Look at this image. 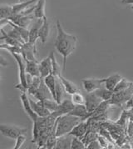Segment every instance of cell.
<instances>
[{"mask_svg": "<svg viewBox=\"0 0 133 149\" xmlns=\"http://www.w3.org/2000/svg\"><path fill=\"white\" fill-rule=\"evenodd\" d=\"M50 58H51V61H52V67H53V72H52V74H53L55 77H58L61 74V67L58 64L57 61L56 59V57H55L54 53L52 52L50 54Z\"/></svg>", "mask_w": 133, "mask_h": 149, "instance_id": "32", "label": "cell"}, {"mask_svg": "<svg viewBox=\"0 0 133 149\" xmlns=\"http://www.w3.org/2000/svg\"><path fill=\"white\" fill-rule=\"evenodd\" d=\"M121 2H122L123 3H133V0H122ZM130 8H131V9L133 11V4L132 5H131Z\"/></svg>", "mask_w": 133, "mask_h": 149, "instance_id": "44", "label": "cell"}, {"mask_svg": "<svg viewBox=\"0 0 133 149\" xmlns=\"http://www.w3.org/2000/svg\"><path fill=\"white\" fill-rule=\"evenodd\" d=\"M12 29H11V30H9L8 32H6L8 36H10L11 38H14V39H16V40H18V41H19V42H21L22 44H24V39H23V38H22V36L20 35V33L18 32V30L15 29L14 28H12V27H11Z\"/></svg>", "mask_w": 133, "mask_h": 149, "instance_id": "37", "label": "cell"}, {"mask_svg": "<svg viewBox=\"0 0 133 149\" xmlns=\"http://www.w3.org/2000/svg\"><path fill=\"white\" fill-rule=\"evenodd\" d=\"M121 78H122V77L119 73H115V74H112V75L109 76L107 78H103V83L105 84V88L113 92L116 84L121 81Z\"/></svg>", "mask_w": 133, "mask_h": 149, "instance_id": "19", "label": "cell"}, {"mask_svg": "<svg viewBox=\"0 0 133 149\" xmlns=\"http://www.w3.org/2000/svg\"><path fill=\"white\" fill-rule=\"evenodd\" d=\"M18 1H19V3H23V2H26L28 0H18Z\"/></svg>", "mask_w": 133, "mask_h": 149, "instance_id": "45", "label": "cell"}, {"mask_svg": "<svg viewBox=\"0 0 133 149\" xmlns=\"http://www.w3.org/2000/svg\"><path fill=\"white\" fill-rule=\"evenodd\" d=\"M37 100H44V99H48V98H53V95L51 93V92L49 91L48 88L47 87V85L44 83V80L42 78L41 83L39 85V88L36 92V93L33 96Z\"/></svg>", "mask_w": 133, "mask_h": 149, "instance_id": "13", "label": "cell"}, {"mask_svg": "<svg viewBox=\"0 0 133 149\" xmlns=\"http://www.w3.org/2000/svg\"><path fill=\"white\" fill-rule=\"evenodd\" d=\"M133 94V83L132 85H130L126 89L121 90L117 93H113L110 102L113 106L117 107H122L127 102V100L131 97V96Z\"/></svg>", "mask_w": 133, "mask_h": 149, "instance_id": "4", "label": "cell"}, {"mask_svg": "<svg viewBox=\"0 0 133 149\" xmlns=\"http://www.w3.org/2000/svg\"><path fill=\"white\" fill-rule=\"evenodd\" d=\"M73 136L68 134H65L63 136L57 137V143L55 146L56 149H68L71 148V143H72Z\"/></svg>", "mask_w": 133, "mask_h": 149, "instance_id": "20", "label": "cell"}, {"mask_svg": "<svg viewBox=\"0 0 133 149\" xmlns=\"http://www.w3.org/2000/svg\"><path fill=\"white\" fill-rule=\"evenodd\" d=\"M95 93H96V94H97L103 101H107V100H110L111 99V97H112V96L113 94V92H112V91H110V90L107 89L106 88H98L97 90L95 91Z\"/></svg>", "mask_w": 133, "mask_h": 149, "instance_id": "29", "label": "cell"}, {"mask_svg": "<svg viewBox=\"0 0 133 149\" xmlns=\"http://www.w3.org/2000/svg\"><path fill=\"white\" fill-rule=\"evenodd\" d=\"M36 43L33 42H24L21 46V54L24 58V59L29 60V61H34L36 59Z\"/></svg>", "mask_w": 133, "mask_h": 149, "instance_id": "8", "label": "cell"}, {"mask_svg": "<svg viewBox=\"0 0 133 149\" xmlns=\"http://www.w3.org/2000/svg\"><path fill=\"white\" fill-rule=\"evenodd\" d=\"M68 114L73 115L75 117H78L81 119V121H86L87 118H89L90 116H91V113H89L87 112L85 104L75 105L74 108Z\"/></svg>", "mask_w": 133, "mask_h": 149, "instance_id": "15", "label": "cell"}, {"mask_svg": "<svg viewBox=\"0 0 133 149\" xmlns=\"http://www.w3.org/2000/svg\"><path fill=\"white\" fill-rule=\"evenodd\" d=\"M129 118H130V117H129L128 111L124 110L121 113V117H120V119L118 120V122H116V124H119L121 127H125L127 119H129Z\"/></svg>", "mask_w": 133, "mask_h": 149, "instance_id": "38", "label": "cell"}, {"mask_svg": "<svg viewBox=\"0 0 133 149\" xmlns=\"http://www.w3.org/2000/svg\"><path fill=\"white\" fill-rule=\"evenodd\" d=\"M72 101L75 105L85 104V97L78 91L72 94Z\"/></svg>", "mask_w": 133, "mask_h": 149, "instance_id": "35", "label": "cell"}, {"mask_svg": "<svg viewBox=\"0 0 133 149\" xmlns=\"http://www.w3.org/2000/svg\"><path fill=\"white\" fill-rule=\"evenodd\" d=\"M25 140H26V137H25L24 134L19 135V136L16 138V144H15L13 149L20 148L22 147V145L24 143Z\"/></svg>", "mask_w": 133, "mask_h": 149, "instance_id": "40", "label": "cell"}, {"mask_svg": "<svg viewBox=\"0 0 133 149\" xmlns=\"http://www.w3.org/2000/svg\"><path fill=\"white\" fill-rule=\"evenodd\" d=\"M71 148L72 149H84L87 148L86 145L82 142V139H80L78 137H73L72 139V143H71Z\"/></svg>", "mask_w": 133, "mask_h": 149, "instance_id": "36", "label": "cell"}, {"mask_svg": "<svg viewBox=\"0 0 133 149\" xmlns=\"http://www.w3.org/2000/svg\"><path fill=\"white\" fill-rule=\"evenodd\" d=\"M29 102H30L31 107L33 108V110L36 113L38 117H47L51 114V112L48 108L45 107L42 101L37 100V102H35L29 97Z\"/></svg>", "mask_w": 133, "mask_h": 149, "instance_id": "12", "label": "cell"}, {"mask_svg": "<svg viewBox=\"0 0 133 149\" xmlns=\"http://www.w3.org/2000/svg\"><path fill=\"white\" fill-rule=\"evenodd\" d=\"M49 33H50V23L46 16L42 18V24L39 29L38 38H40L42 43H45L48 41Z\"/></svg>", "mask_w": 133, "mask_h": 149, "instance_id": "14", "label": "cell"}, {"mask_svg": "<svg viewBox=\"0 0 133 149\" xmlns=\"http://www.w3.org/2000/svg\"><path fill=\"white\" fill-rule=\"evenodd\" d=\"M57 78H59V80H60L61 83L62 84V86H63L64 89L66 91V93H67L68 94L72 95L74 93L78 92L79 91L78 88L77 87L76 84H73V82H71V81H69V80H67V79L64 78L62 74H60Z\"/></svg>", "mask_w": 133, "mask_h": 149, "instance_id": "21", "label": "cell"}, {"mask_svg": "<svg viewBox=\"0 0 133 149\" xmlns=\"http://www.w3.org/2000/svg\"><path fill=\"white\" fill-rule=\"evenodd\" d=\"M83 88L87 93H92L103 87V78H85L82 81Z\"/></svg>", "mask_w": 133, "mask_h": 149, "instance_id": "9", "label": "cell"}, {"mask_svg": "<svg viewBox=\"0 0 133 149\" xmlns=\"http://www.w3.org/2000/svg\"><path fill=\"white\" fill-rule=\"evenodd\" d=\"M87 131V122L86 120V121H81L78 125L75 126L73 128V130L69 132V134L72 135L73 137L82 139Z\"/></svg>", "mask_w": 133, "mask_h": 149, "instance_id": "17", "label": "cell"}, {"mask_svg": "<svg viewBox=\"0 0 133 149\" xmlns=\"http://www.w3.org/2000/svg\"><path fill=\"white\" fill-rule=\"evenodd\" d=\"M0 32L2 33V36L0 37V40H4L5 43H7V44L12 45V46H19V47H21L23 45L19 41H18V40H16V39L11 38L10 36L8 35L3 29H0Z\"/></svg>", "mask_w": 133, "mask_h": 149, "instance_id": "27", "label": "cell"}, {"mask_svg": "<svg viewBox=\"0 0 133 149\" xmlns=\"http://www.w3.org/2000/svg\"><path fill=\"white\" fill-rule=\"evenodd\" d=\"M45 0H37L33 10V16L35 18H42L45 16Z\"/></svg>", "mask_w": 133, "mask_h": 149, "instance_id": "25", "label": "cell"}, {"mask_svg": "<svg viewBox=\"0 0 133 149\" xmlns=\"http://www.w3.org/2000/svg\"><path fill=\"white\" fill-rule=\"evenodd\" d=\"M20 98H21V102L23 104V107L24 110L25 111V113H27V115L31 118V120L33 122H35L38 116L37 115L36 113L33 110V108L31 107L30 102H29V97L27 94V92H22L21 95H20Z\"/></svg>", "mask_w": 133, "mask_h": 149, "instance_id": "11", "label": "cell"}, {"mask_svg": "<svg viewBox=\"0 0 133 149\" xmlns=\"http://www.w3.org/2000/svg\"><path fill=\"white\" fill-rule=\"evenodd\" d=\"M41 101V100H40ZM42 103L45 106L46 108H48L51 113L54 112L55 110L57 109V107L58 106V103L54 100L53 98H48V99H44L42 100Z\"/></svg>", "mask_w": 133, "mask_h": 149, "instance_id": "33", "label": "cell"}, {"mask_svg": "<svg viewBox=\"0 0 133 149\" xmlns=\"http://www.w3.org/2000/svg\"><path fill=\"white\" fill-rule=\"evenodd\" d=\"M8 60L3 57V56H2L1 54H0V66H3V67H7V66H8Z\"/></svg>", "mask_w": 133, "mask_h": 149, "instance_id": "43", "label": "cell"}, {"mask_svg": "<svg viewBox=\"0 0 133 149\" xmlns=\"http://www.w3.org/2000/svg\"><path fill=\"white\" fill-rule=\"evenodd\" d=\"M27 128L20 127L17 126L8 125V124H0V133L4 137L16 139L19 135L25 134L27 132Z\"/></svg>", "mask_w": 133, "mask_h": 149, "instance_id": "5", "label": "cell"}, {"mask_svg": "<svg viewBox=\"0 0 133 149\" xmlns=\"http://www.w3.org/2000/svg\"><path fill=\"white\" fill-rule=\"evenodd\" d=\"M25 70L27 73H29L33 77H40V71H39V63L37 60L34 61H25Z\"/></svg>", "mask_w": 133, "mask_h": 149, "instance_id": "18", "label": "cell"}, {"mask_svg": "<svg viewBox=\"0 0 133 149\" xmlns=\"http://www.w3.org/2000/svg\"><path fill=\"white\" fill-rule=\"evenodd\" d=\"M102 102L103 100L96 94L95 92L87 93V94L85 96V106H86L87 112L89 113H91V115Z\"/></svg>", "mask_w": 133, "mask_h": 149, "instance_id": "6", "label": "cell"}, {"mask_svg": "<svg viewBox=\"0 0 133 149\" xmlns=\"http://www.w3.org/2000/svg\"><path fill=\"white\" fill-rule=\"evenodd\" d=\"M44 83L47 85V87L48 88L49 91L51 92L53 97L55 100L56 98V80L57 77H55L53 74H49L48 76L43 78Z\"/></svg>", "mask_w": 133, "mask_h": 149, "instance_id": "24", "label": "cell"}, {"mask_svg": "<svg viewBox=\"0 0 133 149\" xmlns=\"http://www.w3.org/2000/svg\"><path fill=\"white\" fill-rule=\"evenodd\" d=\"M42 24V18H37L35 24L33 25V27L29 30V38L28 42L36 43L37 39L38 38V32L39 29Z\"/></svg>", "mask_w": 133, "mask_h": 149, "instance_id": "22", "label": "cell"}, {"mask_svg": "<svg viewBox=\"0 0 133 149\" xmlns=\"http://www.w3.org/2000/svg\"><path fill=\"white\" fill-rule=\"evenodd\" d=\"M132 82H130L126 78H122L121 79V81L116 84V88L113 90V93H117V92H120L121 90L126 89L130 85H132Z\"/></svg>", "mask_w": 133, "mask_h": 149, "instance_id": "34", "label": "cell"}, {"mask_svg": "<svg viewBox=\"0 0 133 149\" xmlns=\"http://www.w3.org/2000/svg\"><path fill=\"white\" fill-rule=\"evenodd\" d=\"M87 148L88 149H101L103 148H102V146H101V144L99 143L98 142V140L96 139V140H93V141H91V143H89L87 144Z\"/></svg>", "mask_w": 133, "mask_h": 149, "instance_id": "41", "label": "cell"}, {"mask_svg": "<svg viewBox=\"0 0 133 149\" xmlns=\"http://www.w3.org/2000/svg\"><path fill=\"white\" fill-rule=\"evenodd\" d=\"M12 6L11 5H0V20L8 19L12 15Z\"/></svg>", "mask_w": 133, "mask_h": 149, "instance_id": "31", "label": "cell"}, {"mask_svg": "<svg viewBox=\"0 0 133 149\" xmlns=\"http://www.w3.org/2000/svg\"><path fill=\"white\" fill-rule=\"evenodd\" d=\"M41 80H42L41 77H33V79L32 83L28 87V92L29 94L34 96V94L36 93V92L38 89V88H39Z\"/></svg>", "mask_w": 133, "mask_h": 149, "instance_id": "30", "label": "cell"}, {"mask_svg": "<svg viewBox=\"0 0 133 149\" xmlns=\"http://www.w3.org/2000/svg\"><path fill=\"white\" fill-rule=\"evenodd\" d=\"M12 56L16 60L18 65V74H19V80L20 84L15 86L16 88L19 89L21 92H27L28 91V85H27V80H26V75L27 72L25 70V60L24 59L22 54H12Z\"/></svg>", "mask_w": 133, "mask_h": 149, "instance_id": "3", "label": "cell"}, {"mask_svg": "<svg viewBox=\"0 0 133 149\" xmlns=\"http://www.w3.org/2000/svg\"><path fill=\"white\" fill-rule=\"evenodd\" d=\"M8 24L12 27V28H14L15 29L18 30V32L20 33V35L22 36V38H23V39H24V41L25 42H28V38H29V30L27 28H24V27H20V26H18V25H16V24H14L12 22H10V21H8Z\"/></svg>", "mask_w": 133, "mask_h": 149, "instance_id": "28", "label": "cell"}, {"mask_svg": "<svg viewBox=\"0 0 133 149\" xmlns=\"http://www.w3.org/2000/svg\"><path fill=\"white\" fill-rule=\"evenodd\" d=\"M74 107H75V104L73 103L72 100L63 99L60 103H58V106L57 107V109L51 113L53 114L55 118H57L58 117L69 113L74 108Z\"/></svg>", "mask_w": 133, "mask_h": 149, "instance_id": "7", "label": "cell"}, {"mask_svg": "<svg viewBox=\"0 0 133 149\" xmlns=\"http://www.w3.org/2000/svg\"><path fill=\"white\" fill-rule=\"evenodd\" d=\"M1 79H2V76H1V74H0V82H1Z\"/></svg>", "mask_w": 133, "mask_h": 149, "instance_id": "46", "label": "cell"}, {"mask_svg": "<svg viewBox=\"0 0 133 149\" xmlns=\"http://www.w3.org/2000/svg\"><path fill=\"white\" fill-rule=\"evenodd\" d=\"M57 35L54 42V46L57 51L62 56V58H63L62 70L65 71L66 58L73 54V51L76 49L78 38L76 36L66 33L63 30L58 20L57 21Z\"/></svg>", "mask_w": 133, "mask_h": 149, "instance_id": "1", "label": "cell"}, {"mask_svg": "<svg viewBox=\"0 0 133 149\" xmlns=\"http://www.w3.org/2000/svg\"><path fill=\"white\" fill-rule=\"evenodd\" d=\"M125 106H126V108H127V110L128 109H130V108H132L133 107V94L131 96V97L127 100V102L125 103Z\"/></svg>", "mask_w": 133, "mask_h": 149, "instance_id": "42", "label": "cell"}, {"mask_svg": "<svg viewBox=\"0 0 133 149\" xmlns=\"http://www.w3.org/2000/svg\"><path fill=\"white\" fill-rule=\"evenodd\" d=\"M97 140L99 143L101 144L102 148H110V144H111V142L109 141L107 138H106L105 137H103L102 135H98L97 136Z\"/></svg>", "mask_w": 133, "mask_h": 149, "instance_id": "39", "label": "cell"}, {"mask_svg": "<svg viewBox=\"0 0 133 149\" xmlns=\"http://www.w3.org/2000/svg\"><path fill=\"white\" fill-rule=\"evenodd\" d=\"M33 18H35L33 14V15H31V14H29V15H23V14L18 13V14L11 15L8 20L13 23L14 24H16V25H18V26L27 28L30 24V23Z\"/></svg>", "mask_w": 133, "mask_h": 149, "instance_id": "10", "label": "cell"}, {"mask_svg": "<svg viewBox=\"0 0 133 149\" xmlns=\"http://www.w3.org/2000/svg\"><path fill=\"white\" fill-rule=\"evenodd\" d=\"M65 92L66 91L64 89L59 78H57V80H56V98H55V100L57 103H60L63 100V96H64Z\"/></svg>", "mask_w": 133, "mask_h": 149, "instance_id": "26", "label": "cell"}, {"mask_svg": "<svg viewBox=\"0 0 133 149\" xmlns=\"http://www.w3.org/2000/svg\"><path fill=\"white\" fill-rule=\"evenodd\" d=\"M39 71H40V77L45 78L48 76L49 74H52L53 67H52V61L50 56L47 57L39 63Z\"/></svg>", "mask_w": 133, "mask_h": 149, "instance_id": "16", "label": "cell"}, {"mask_svg": "<svg viewBox=\"0 0 133 149\" xmlns=\"http://www.w3.org/2000/svg\"><path fill=\"white\" fill-rule=\"evenodd\" d=\"M80 122L81 119L71 114H66L58 117L56 120V136L58 137L65 134H68Z\"/></svg>", "mask_w": 133, "mask_h": 149, "instance_id": "2", "label": "cell"}, {"mask_svg": "<svg viewBox=\"0 0 133 149\" xmlns=\"http://www.w3.org/2000/svg\"><path fill=\"white\" fill-rule=\"evenodd\" d=\"M37 0H28L26 2H23V3H19L18 4H14L12 6V15L13 14H18L20 13L21 12L24 11L25 9L28 8L29 7L33 5L36 3Z\"/></svg>", "mask_w": 133, "mask_h": 149, "instance_id": "23", "label": "cell"}]
</instances>
